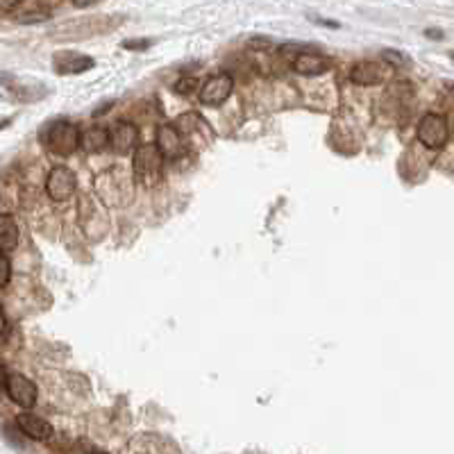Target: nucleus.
<instances>
[{
    "label": "nucleus",
    "mask_w": 454,
    "mask_h": 454,
    "mask_svg": "<svg viewBox=\"0 0 454 454\" xmlns=\"http://www.w3.org/2000/svg\"><path fill=\"white\" fill-rule=\"evenodd\" d=\"M121 16H89V18H77V21H66L62 26L50 30V37L64 39V41H77V39H89L96 34L112 32L114 28L121 26Z\"/></svg>",
    "instance_id": "f257e3e1"
},
{
    "label": "nucleus",
    "mask_w": 454,
    "mask_h": 454,
    "mask_svg": "<svg viewBox=\"0 0 454 454\" xmlns=\"http://www.w3.org/2000/svg\"><path fill=\"white\" fill-rule=\"evenodd\" d=\"M164 161L166 159L155 146H139L132 159V173L136 182H141L144 186H157L164 178Z\"/></svg>",
    "instance_id": "f03ea898"
},
{
    "label": "nucleus",
    "mask_w": 454,
    "mask_h": 454,
    "mask_svg": "<svg viewBox=\"0 0 454 454\" xmlns=\"http://www.w3.org/2000/svg\"><path fill=\"white\" fill-rule=\"evenodd\" d=\"M418 139L429 150H441L450 139V127L445 116L441 114H425L418 123Z\"/></svg>",
    "instance_id": "7ed1b4c3"
},
{
    "label": "nucleus",
    "mask_w": 454,
    "mask_h": 454,
    "mask_svg": "<svg viewBox=\"0 0 454 454\" xmlns=\"http://www.w3.org/2000/svg\"><path fill=\"white\" fill-rule=\"evenodd\" d=\"M45 146H48L55 155H71L80 148V130L68 121L55 123L48 132H45Z\"/></svg>",
    "instance_id": "20e7f679"
},
{
    "label": "nucleus",
    "mask_w": 454,
    "mask_h": 454,
    "mask_svg": "<svg viewBox=\"0 0 454 454\" xmlns=\"http://www.w3.org/2000/svg\"><path fill=\"white\" fill-rule=\"evenodd\" d=\"M75 173L68 168V166H55L48 173V180H45V191H48L50 200L55 202H66L71 200L73 193H75Z\"/></svg>",
    "instance_id": "39448f33"
},
{
    "label": "nucleus",
    "mask_w": 454,
    "mask_h": 454,
    "mask_svg": "<svg viewBox=\"0 0 454 454\" xmlns=\"http://www.w3.org/2000/svg\"><path fill=\"white\" fill-rule=\"evenodd\" d=\"M232 89H234V80H232V75L218 73V75L209 77L207 82L200 87L198 98H200V102L207 104V107H216V104L225 102L232 96Z\"/></svg>",
    "instance_id": "423d86ee"
},
{
    "label": "nucleus",
    "mask_w": 454,
    "mask_h": 454,
    "mask_svg": "<svg viewBox=\"0 0 454 454\" xmlns=\"http://www.w3.org/2000/svg\"><path fill=\"white\" fill-rule=\"evenodd\" d=\"M5 391L9 395V400L23 406V409H32L34 402H37V387H34V382H30L26 375H21V372L7 375Z\"/></svg>",
    "instance_id": "0eeeda50"
},
{
    "label": "nucleus",
    "mask_w": 454,
    "mask_h": 454,
    "mask_svg": "<svg viewBox=\"0 0 454 454\" xmlns=\"http://www.w3.org/2000/svg\"><path fill=\"white\" fill-rule=\"evenodd\" d=\"M109 148L119 155H127L139 148V130L132 123H116L109 132Z\"/></svg>",
    "instance_id": "6e6552de"
},
{
    "label": "nucleus",
    "mask_w": 454,
    "mask_h": 454,
    "mask_svg": "<svg viewBox=\"0 0 454 454\" xmlns=\"http://www.w3.org/2000/svg\"><path fill=\"white\" fill-rule=\"evenodd\" d=\"M155 148L161 153L164 159H175L184 153V141L178 127L173 125H161L157 130V144Z\"/></svg>",
    "instance_id": "1a4fd4ad"
},
{
    "label": "nucleus",
    "mask_w": 454,
    "mask_h": 454,
    "mask_svg": "<svg viewBox=\"0 0 454 454\" xmlns=\"http://www.w3.org/2000/svg\"><path fill=\"white\" fill-rule=\"evenodd\" d=\"M93 62L89 55H80V53H57L53 68L60 75H75V73H85L89 68H93Z\"/></svg>",
    "instance_id": "9d476101"
},
{
    "label": "nucleus",
    "mask_w": 454,
    "mask_h": 454,
    "mask_svg": "<svg viewBox=\"0 0 454 454\" xmlns=\"http://www.w3.org/2000/svg\"><path fill=\"white\" fill-rule=\"evenodd\" d=\"M16 427L32 441H48L53 436V425L48 421H43L41 416L30 414V411L21 414L16 418Z\"/></svg>",
    "instance_id": "9b49d317"
},
{
    "label": "nucleus",
    "mask_w": 454,
    "mask_h": 454,
    "mask_svg": "<svg viewBox=\"0 0 454 454\" xmlns=\"http://www.w3.org/2000/svg\"><path fill=\"white\" fill-rule=\"evenodd\" d=\"M384 77H387V66L379 62H359L350 71V80L355 85H362V87L379 85V82H384Z\"/></svg>",
    "instance_id": "f8f14e48"
},
{
    "label": "nucleus",
    "mask_w": 454,
    "mask_h": 454,
    "mask_svg": "<svg viewBox=\"0 0 454 454\" xmlns=\"http://www.w3.org/2000/svg\"><path fill=\"white\" fill-rule=\"evenodd\" d=\"M293 71L300 75H323L325 71H330V60L328 57H323L318 53H300L296 60H293Z\"/></svg>",
    "instance_id": "ddd939ff"
},
{
    "label": "nucleus",
    "mask_w": 454,
    "mask_h": 454,
    "mask_svg": "<svg viewBox=\"0 0 454 454\" xmlns=\"http://www.w3.org/2000/svg\"><path fill=\"white\" fill-rule=\"evenodd\" d=\"M18 246V225L11 214L0 216V254L14 252Z\"/></svg>",
    "instance_id": "4468645a"
},
{
    "label": "nucleus",
    "mask_w": 454,
    "mask_h": 454,
    "mask_svg": "<svg viewBox=\"0 0 454 454\" xmlns=\"http://www.w3.org/2000/svg\"><path fill=\"white\" fill-rule=\"evenodd\" d=\"M80 146L87 153H100L109 146V132L102 130V127H91L87 132H80Z\"/></svg>",
    "instance_id": "2eb2a0df"
},
{
    "label": "nucleus",
    "mask_w": 454,
    "mask_h": 454,
    "mask_svg": "<svg viewBox=\"0 0 454 454\" xmlns=\"http://www.w3.org/2000/svg\"><path fill=\"white\" fill-rule=\"evenodd\" d=\"M382 57H384V62H389V64H393V66H406V64H409V60H406V55H402V53H398V50H384Z\"/></svg>",
    "instance_id": "dca6fc26"
},
{
    "label": "nucleus",
    "mask_w": 454,
    "mask_h": 454,
    "mask_svg": "<svg viewBox=\"0 0 454 454\" xmlns=\"http://www.w3.org/2000/svg\"><path fill=\"white\" fill-rule=\"evenodd\" d=\"M198 89V80L195 77H182L180 82L175 85V91L180 93V96H189V93H193Z\"/></svg>",
    "instance_id": "f3484780"
},
{
    "label": "nucleus",
    "mask_w": 454,
    "mask_h": 454,
    "mask_svg": "<svg viewBox=\"0 0 454 454\" xmlns=\"http://www.w3.org/2000/svg\"><path fill=\"white\" fill-rule=\"evenodd\" d=\"M9 277H11L9 259L5 257V254H0V288H5L9 284Z\"/></svg>",
    "instance_id": "a211bd4d"
},
{
    "label": "nucleus",
    "mask_w": 454,
    "mask_h": 454,
    "mask_svg": "<svg viewBox=\"0 0 454 454\" xmlns=\"http://www.w3.org/2000/svg\"><path fill=\"white\" fill-rule=\"evenodd\" d=\"M148 45H150V41L139 39V41H125L123 48H127V50H144V48H148Z\"/></svg>",
    "instance_id": "6ab92c4d"
},
{
    "label": "nucleus",
    "mask_w": 454,
    "mask_h": 454,
    "mask_svg": "<svg viewBox=\"0 0 454 454\" xmlns=\"http://www.w3.org/2000/svg\"><path fill=\"white\" fill-rule=\"evenodd\" d=\"M43 18H48L45 11H34V14H23L21 23H37V21H43Z\"/></svg>",
    "instance_id": "aec40b11"
},
{
    "label": "nucleus",
    "mask_w": 454,
    "mask_h": 454,
    "mask_svg": "<svg viewBox=\"0 0 454 454\" xmlns=\"http://www.w3.org/2000/svg\"><path fill=\"white\" fill-rule=\"evenodd\" d=\"M18 0H0V14H7V11H11L16 7Z\"/></svg>",
    "instance_id": "412c9836"
},
{
    "label": "nucleus",
    "mask_w": 454,
    "mask_h": 454,
    "mask_svg": "<svg viewBox=\"0 0 454 454\" xmlns=\"http://www.w3.org/2000/svg\"><path fill=\"white\" fill-rule=\"evenodd\" d=\"M250 45L252 48H271V41L269 39H252Z\"/></svg>",
    "instance_id": "4be33fe9"
},
{
    "label": "nucleus",
    "mask_w": 454,
    "mask_h": 454,
    "mask_svg": "<svg viewBox=\"0 0 454 454\" xmlns=\"http://www.w3.org/2000/svg\"><path fill=\"white\" fill-rule=\"evenodd\" d=\"M5 330H7V318H5V311H3V307H0V336L5 334Z\"/></svg>",
    "instance_id": "5701e85b"
},
{
    "label": "nucleus",
    "mask_w": 454,
    "mask_h": 454,
    "mask_svg": "<svg viewBox=\"0 0 454 454\" xmlns=\"http://www.w3.org/2000/svg\"><path fill=\"white\" fill-rule=\"evenodd\" d=\"M5 379H7V372H5V368L0 366V391L5 389Z\"/></svg>",
    "instance_id": "b1692460"
},
{
    "label": "nucleus",
    "mask_w": 454,
    "mask_h": 454,
    "mask_svg": "<svg viewBox=\"0 0 454 454\" xmlns=\"http://www.w3.org/2000/svg\"><path fill=\"white\" fill-rule=\"evenodd\" d=\"M427 34H429V37H432V39H441V37H443V32H436V30H427Z\"/></svg>",
    "instance_id": "393cba45"
},
{
    "label": "nucleus",
    "mask_w": 454,
    "mask_h": 454,
    "mask_svg": "<svg viewBox=\"0 0 454 454\" xmlns=\"http://www.w3.org/2000/svg\"><path fill=\"white\" fill-rule=\"evenodd\" d=\"M73 3H75V5H80V7H85V5H89V3H91V0H73Z\"/></svg>",
    "instance_id": "a878e982"
},
{
    "label": "nucleus",
    "mask_w": 454,
    "mask_h": 454,
    "mask_svg": "<svg viewBox=\"0 0 454 454\" xmlns=\"http://www.w3.org/2000/svg\"><path fill=\"white\" fill-rule=\"evenodd\" d=\"M89 454H107V452H102V450H93V452H89Z\"/></svg>",
    "instance_id": "bb28decb"
}]
</instances>
